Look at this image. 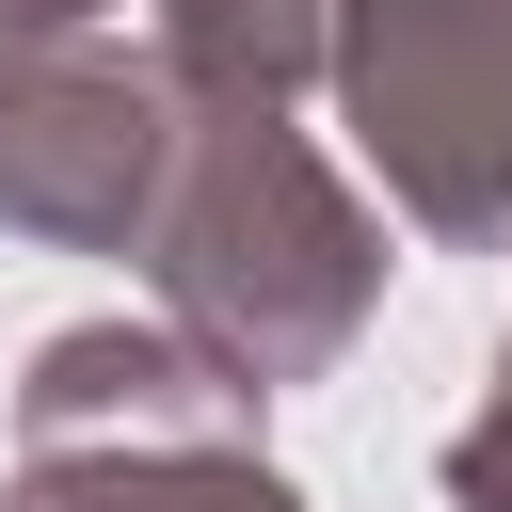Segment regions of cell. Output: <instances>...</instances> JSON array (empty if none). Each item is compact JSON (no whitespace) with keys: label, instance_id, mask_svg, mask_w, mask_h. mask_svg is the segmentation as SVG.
Returning <instances> with one entry per match:
<instances>
[{"label":"cell","instance_id":"obj_1","mask_svg":"<svg viewBox=\"0 0 512 512\" xmlns=\"http://www.w3.org/2000/svg\"><path fill=\"white\" fill-rule=\"evenodd\" d=\"M160 304L176 336L224 368V384H304L336 368V336L368 320L384 288V240L368 208L288 144V112H208L176 144V192H160Z\"/></svg>","mask_w":512,"mask_h":512},{"label":"cell","instance_id":"obj_2","mask_svg":"<svg viewBox=\"0 0 512 512\" xmlns=\"http://www.w3.org/2000/svg\"><path fill=\"white\" fill-rule=\"evenodd\" d=\"M0 512H304L240 448V384L176 336H48L32 352V480Z\"/></svg>","mask_w":512,"mask_h":512},{"label":"cell","instance_id":"obj_3","mask_svg":"<svg viewBox=\"0 0 512 512\" xmlns=\"http://www.w3.org/2000/svg\"><path fill=\"white\" fill-rule=\"evenodd\" d=\"M336 80L432 240H512V0H352Z\"/></svg>","mask_w":512,"mask_h":512},{"label":"cell","instance_id":"obj_4","mask_svg":"<svg viewBox=\"0 0 512 512\" xmlns=\"http://www.w3.org/2000/svg\"><path fill=\"white\" fill-rule=\"evenodd\" d=\"M160 192H176V80L144 64H96V48H48V64H0V224L32 240H160Z\"/></svg>","mask_w":512,"mask_h":512},{"label":"cell","instance_id":"obj_5","mask_svg":"<svg viewBox=\"0 0 512 512\" xmlns=\"http://www.w3.org/2000/svg\"><path fill=\"white\" fill-rule=\"evenodd\" d=\"M352 0H160V80L208 112H272L304 64H336Z\"/></svg>","mask_w":512,"mask_h":512},{"label":"cell","instance_id":"obj_6","mask_svg":"<svg viewBox=\"0 0 512 512\" xmlns=\"http://www.w3.org/2000/svg\"><path fill=\"white\" fill-rule=\"evenodd\" d=\"M448 496H464V512H512V368H496V400L448 432Z\"/></svg>","mask_w":512,"mask_h":512},{"label":"cell","instance_id":"obj_7","mask_svg":"<svg viewBox=\"0 0 512 512\" xmlns=\"http://www.w3.org/2000/svg\"><path fill=\"white\" fill-rule=\"evenodd\" d=\"M80 16H96V0H0V64H48V48H80Z\"/></svg>","mask_w":512,"mask_h":512}]
</instances>
